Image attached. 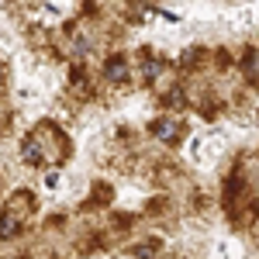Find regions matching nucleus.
<instances>
[{"instance_id":"f257e3e1","label":"nucleus","mask_w":259,"mask_h":259,"mask_svg":"<svg viewBox=\"0 0 259 259\" xmlns=\"http://www.w3.org/2000/svg\"><path fill=\"white\" fill-rule=\"evenodd\" d=\"M107 73H111V80H121V76H124V66H121V62H111Z\"/></svg>"}]
</instances>
